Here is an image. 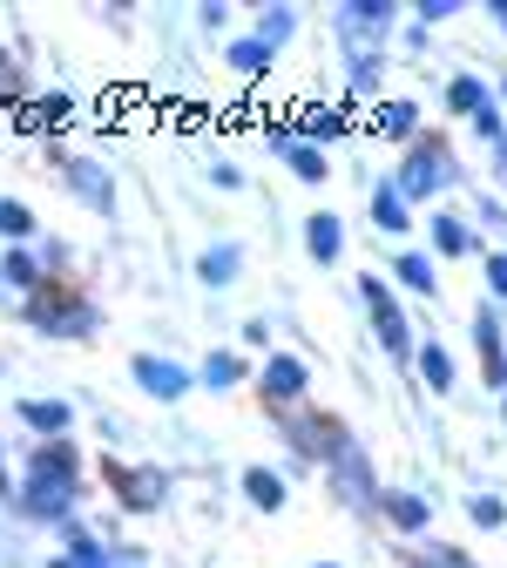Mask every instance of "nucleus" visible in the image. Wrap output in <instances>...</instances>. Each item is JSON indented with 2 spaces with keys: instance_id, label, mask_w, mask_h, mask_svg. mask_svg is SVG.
<instances>
[{
  "instance_id": "1",
  "label": "nucleus",
  "mask_w": 507,
  "mask_h": 568,
  "mask_svg": "<svg viewBox=\"0 0 507 568\" xmlns=\"http://www.w3.org/2000/svg\"><path fill=\"white\" fill-rule=\"evenodd\" d=\"M135 373H142V386H150V393H183V373H176V366H156V359H135Z\"/></svg>"
},
{
  "instance_id": "2",
  "label": "nucleus",
  "mask_w": 507,
  "mask_h": 568,
  "mask_svg": "<svg viewBox=\"0 0 507 568\" xmlns=\"http://www.w3.org/2000/svg\"><path fill=\"white\" fill-rule=\"evenodd\" d=\"M264 386H271V393H298V386H305V373H298L292 359H277V366L264 373Z\"/></svg>"
},
{
  "instance_id": "3",
  "label": "nucleus",
  "mask_w": 507,
  "mask_h": 568,
  "mask_svg": "<svg viewBox=\"0 0 507 568\" xmlns=\"http://www.w3.org/2000/svg\"><path fill=\"white\" fill-rule=\"evenodd\" d=\"M21 413H28L34 426H68V406H48V399H28Z\"/></svg>"
},
{
  "instance_id": "4",
  "label": "nucleus",
  "mask_w": 507,
  "mask_h": 568,
  "mask_svg": "<svg viewBox=\"0 0 507 568\" xmlns=\"http://www.w3.org/2000/svg\"><path fill=\"white\" fill-rule=\"evenodd\" d=\"M312 251H318V257H332V251H338V224H332V217H318V224H312Z\"/></svg>"
},
{
  "instance_id": "5",
  "label": "nucleus",
  "mask_w": 507,
  "mask_h": 568,
  "mask_svg": "<svg viewBox=\"0 0 507 568\" xmlns=\"http://www.w3.org/2000/svg\"><path fill=\"white\" fill-rule=\"evenodd\" d=\"M231 264H237V251H210V257H203V277H210V284H224Z\"/></svg>"
},
{
  "instance_id": "6",
  "label": "nucleus",
  "mask_w": 507,
  "mask_h": 568,
  "mask_svg": "<svg viewBox=\"0 0 507 568\" xmlns=\"http://www.w3.org/2000/svg\"><path fill=\"white\" fill-rule=\"evenodd\" d=\"M28 224H34V217H28V210H21V203H0V231H8V237H21Z\"/></svg>"
},
{
  "instance_id": "7",
  "label": "nucleus",
  "mask_w": 507,
  "mask_h": 568,
  "mask_svg": "<svg viewBox=\"0 0 507 568\" xmlns=\"http://www.w3.org/2000/svg\"><path fill=\"white\" fill-rule=\"evenodd\" d=\"M251 494H257V501H264V508H277V501H284V487H277L271 474H251Z\"/></svg>"
},
{
  "instance_id": "8",
  "label": "nucleus",
  "mask_w": 507,
  "mask_h": 568,
  "mask_svg": "<svg viewBox=\"0 0 507 568\" xmlns=\"http://www.w3.org/2000/svg\"><path fill=\"white\" fill-rule=\"evenodd\" d=\"M0 487H8V474H0Z\"/></svg>"
}]
</instances>
